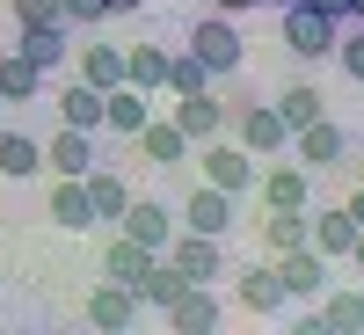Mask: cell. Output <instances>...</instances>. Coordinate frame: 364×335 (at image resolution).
<instances>
[{
  "instance_id": "27",
  "label": "cell",
  "mask_w": 364,
  "mask_h": 335,
  "mask_svg": "<svg viewBox=\"0 0 364 335\" xmlns=\"http://www.w3.org/2000/svg\"><path fill=\"white\" fill-rule=\"evenodd\" d=\"M80 80L87 87H117V80H124V51H117V44H87L80 51Z\"/></svg>"
},
{
  "instance_id": "9",
  "label": "cell",
  "mask_w": 364,
  "mask_h": 335,
  "mask_svg": "<svg viewBox=\"0 0 364 335\" xmlns=\"http://www.w3.org/2000/svg\"><path fill=\"white\" fill-rule=\"evenodd\" d=\"M117 226H124L139 248H154V255H161V248H168V233H175V211H168L161 197H132L124 211H117Z\"/></svg>"
},
{
  "instance_id": "32",
  "label": "cell",
  "mask_w": 364,
  "mask_h": 335,
  "mask_svg": "<svg viewBox=\"0 0 364 335\" xmlns=\"http://www.w3.org/2000/svg\"><path fill=\"white\" fill-rule=\"evenodd\" d=\"M66 22H109V0H58Z\"/></svg>"
},
{
  "instance_id": "38",
  "label": "cell",
  "mask_w": 364,
  "mask_h": 335,
  "mask_svg": "<svg viewBox=\"0 0 364 335\" xmlns=\"http://www.w3.org/2000/svg\"><path fill=\"white\" fill-rule=\"evenodd\" d=\"M277 8H284V0H277Z\"/></svg>"
},
{
  "instance_id": "18",
  "label": "cell",
  "mask_w": 364,
  "mask_h": 335,
  "mask_svg": "<svg viewBox=\"0 0 364 335\" xmlns=\"http://www.w3.org/2000/svg\"><path fill=\"white\" fill-rule=\"evenodd\" d=\"M66 29H73V22H29L15 51H22V58H29V66H37V73H51V66H58V58H66Z\"/></svg>"
},
{
  "instance_id": "26",
  "label": "cell",
  "mask_w": 364,
  "mask_h": 335,
  "mask_svg": "<svg viewBox=\"0 0 364 335\" xmlns=\"http://www.w3.org/2000/svg\"><path fill=\"white\" fill-rule=\"evenodd\" d=\"M37 168H44V146H37V139H22V132H0V175L15 182V175H37Z\"/></svg>"
},
{
  "instance_id": "16",
  "label": "cell",
  "mask_w": 364,
  "mask_h": 335,
  "mask_svg": "<svg viewBox=\"0 0 364 335\" xmlns=\"http://www.w3.org/2000/svg\"><path fill=\"white\" fill-rule=\"evenodd\" d=\"M233 292H240V307H248V314H277V307H284L277 270H269V262H240V270H233Z\"/></svg>"
},
{
  "instance_id": "34",
  "label": "cell",
  "mask_w": 364,
  "mask_h": 335,
  "mask_svg": "<svg viewBox=\"0 0 364 335\" xmlns=\"http://www.w3.org/2000/svg\"><path fill=\"white\" fill-rule=\"evenodd\" d=\"M306 8H321L328 22H350V15H364V0H306Z\"/></svg>"
},
{
  "instance_id": "28",
  "label": "cell",
  "mask_w": 364,
  "mask_h": 335,
  "mask_svg": "<svg viewBox=\"0 0 364 335\" xmlns=\"http://www.w3.org/2000/svg\"><path fill=\"white\" fill-rule=\"evenodd\" d=\"M277 117H284V132H299V124H314V117H328V95H321V87H284Z\"/></svg>"
},
{
  "instance_id": "3",
  "label": "cell",
  "mask_w": 364,
  "mask_h": 335,
  "mask_svg": "<svg viewBox=\"0 0 364 335\" xmlns=\"http://www.w3.org/2000/svg\"><path fill=\"white\" fill-rule=\"evenodd\" d=\"M226 124H240V146H248L255 161H269V154H284V146H291L277 102H233V110H226Z\"/></svg>"
},
{
  "instance_id": "23",
  "label": "cell",
  "mask_w": 364,
  "mask_h": 335,
  "mask_svg": "<svg viewBox=\"0 0 364 335\" xmlns=\"http://www.w3.org/2000/svg\"><path fill=\"white\" fill-rule=\"evenodd\" d=\"M37 95H44V73L29 66L22 51H8L0 58V102H37Z\"/></svg>"
},
{
  "instance_id": "6",
  "label": "cell",
  "mask_w": 364,
  "mask_h": 335,
  "mask_svg": "<svg viewBox=\"0 0 364 335\" xmlns=\"http://www.w3.org/2000/svg\"><path fill=\"white\" fill-rule=\"evenodd\" d=\"M233 219H240V197L211 190V182L182 197V226H190V233H211V240H226V233H233Z\"/></svg>"
},
{
  "instance_id": "11",
  "label": "cell",
  "mask_w": 364,
  "mask_h": 335,
  "mask_svg": "<svg viewBox=\"0 0 364 335\" xmlns=\"http://www.w3.org/2000/svg\"><path fill=\"white\" fill-rule=\"evenodd\" d=\"M299 168H343L350 161V132L343 124H328V117H314V124H299Z\"/></svg>"
},
{
  "instance_id": "13",
  "label": "cell",
  "mask_w": 364,
  "mask_h": 335,
  "mask_svg": "<svg viewBox=\"0 0 364 335\" xmlns=\"http://www.w3.org/2000/svg\"><path fill=\"white\" fill-rule=\"evenodd\" d=\"M161 314L175 321V335H211L219 328V299H211V285H182Z\"/></svg>"
},
{
  "instance_id": "29",
  "label": "cell",
  "mask_w": 364,
  "mask_h": 335,
  "mask_svg": "<svg viewBox=\"0 0 364 335\" xmlns=\"http://www.w3.org/2000/svg\"><path fill=\"white\" fill-rule=\"evenodd\" d=\"M328 335H364V292H336L328 299V314H321Z\"/></svg>"
},
{
  "instance_id": "12",
  "label": "cell",
  "mask_w": 364,
  "mask_h": 335,
  "mask_svg": "<svg viewBox=\"0 0 364 335\" xmlns=\"http://www.w3.org/2000/svg\"><path fill=\"white\" fill-rule=\"evenodd\" d=\"M87 321H95L102 335H124V328L139 321V292H132V285H109V277H102L95 292H87Z\"/></svg>"
},
{
  "instance_id": "17",
  "label": "cell",
  "mask_w": 364,
  "mask_h": 335,
  "mask_svg": "<svg viewBox=\"0 0 364 335\" xmlns=\"http://www.w3.org/2000/svg\"><path fill=\"white\" fill-rule=\"evenodd\" d=\"M132 146H139V154H146V161H161V168H175L182 154H190V139H182V132H175V117H146V124L132 132Z\"/></svg>"
},
{
  "instance_id": "19",
  "label": "cell",
  "mask_w": 364,
  "mask_h": 335,
  "mask_svg": "<svg viewBox=\"0 0 364 335\" xmlns=\"http://www.w3.org/2000/svg\"><path fill=\"white\" fill-rule=\"evenodd\" d=\"M44 168H51V175H87V168H95V146H87V132L58 124V139L44 146Z\"/></svg>"
},
{
  "instance_id": "2",
  "label": "cell",
  "mask_w": 364,
  "mask_h": 335,
  "mask_svg": "<svg viewBox=\"0 0 364 335\" xmlns=\"http://www.w3.org/2000/svg\"><path fill=\"white\" fill-rule=\"evenodd\" d=\"M182 51H190L211 80L240 73V29H233V15H204V22L190 29V44H182Z\"/></svg>"
},
{
  "instance_id": "24",
  "label": "cell",
  "mask_w": 364,
  "mask_h": 335,
  "mask_svg": "<svg viewBox=\"0 0 364 335\" xmlns=\"http://www.w3.org/2000/svg\"><path fill=\"white\" fill-rule=\"evenodd\" d=\"M161 73H168V51L161 44H132L124 51V80L139 87V95H161Z\"/></svg>"
},
{
  "instance_id": "4",
  "label": "cell",
  "mask_w": 364,
  "mask_h": 335,
  "mask_svg": "<svg viewBox=\"0 0 364 335\" xmlns=\"http://www.w3.org/2000/svg\"><path fill=\"white\" fill-rule=\"evenodd\" d=\"M204 182L211 190H226V197H248L255 190V154L248 146H226V139H204Z\"/></svg>"
},
{
  "instance_id": "22",
  "label": "cell",
  "mask_w": 364,
  "mask_h": 335,
  "mask_svg": "<svg viewBox=\"0 0 364 335\" xmlns=\"http://www.w3.org/2000/svg\"><path fill=\"white\" fill-rule=\"evenodd\" d=\"M146 262H154V248H139L132 233H117L109 248H102V277H109V285H139V277H146Z\"/></svg>"
},
{
  "instance_id": "8",
  "label": "cell",
  "mask_w": 364,
  "mask_h": 335,
  "mask_svg": "<svg viewBox=\"0 0 364 335\" xmlns=\"http://www.w3.org/2000/svg\"><path fill=\"white\" fill-rule=\"evenodd\" d=\"M161 255H168L190 285H211V277H219V240H211V233H190V226H182V233H168Z\"/></svg>"
},
{
  "instance_id": "30",
  "label": "cell",
  "mask_w": 364,
  "mask_h": 335,
  "mask_svg": "<svg viewBox=\"0 0 364 335\" xmlns=\"http://www.w3.org/2000/svg\"><path fill=\"white\" fill-rule=\"evenodd\" d=\"M161 87H168V95H197V87H211V73L197 66L190 51H182V58H168V73H161Z\"/></svg>"
},
{
  "instance_id": "25",
  "label": "cell",
  "mask_w": 364,
  "mask_h": 335,
  "mask_svg": "<svg viewBox=\"0 0 364 335\" xmlns=\"http://www.w3.org/2000/svg\"><path fill=\"white\" fill-rule=\"evenodd\" d=\"M58 117H66L73 132H95V124H102V87H87V80H73L66 95H58Z\"/></svg>"
},
{
  "instance_id": "37",
  "label": "cell",
  "mask_w": 364,
  "mask_h": 335,
  "mask_svg": "<svg viewBox=\"0 0 364 335\" xmlns=\"http://www.w3.org/2000/svg\"><path fill=\"white\" fill-rule=\"evenodd\" d=\"M0 132H8V117H0Z\"/></svg>"
},
{
  "instance_id": "21",
  "label": "cell",
  "mask_w": 364,
  "mask_h": 335,
  "mask_svg": "<svg viewBox=\"0 0 364 335\" xmlns=\"http://www.w3.org/2000/svg\"><path fill=\"white\" fill-rule=\"evenodd\" d=\"M80 190H87V204H95V226H102V219H117V211L132 204V197H124V175H117V168H102V161L80 175Z\"/></svg>"
},
{
  "instance_id": "36",
  "label": "cell",
  "mask_w": 364,
  "mask_h": 335,
  "mask_svg": "<svg viewBox=\"0 0 364 335\" xmlns=\"http://www.w3.org/2000/svg\"><path fill=\"white\" fill-rule=\"evenodd\" d=\"M132 8H139V0H109V15H132Z\"/></svg>"
},
{
  "instance_id": "31",
  "label": "cell",
  "mask_w": 364,
  "mask_h": 335,
  "mask_svg": "<svg viewBox=\"0 0 364 335\" xmlns=\"http://www.w3.org/2000/svg\"><path fill=\"white\" fill-rule=\"evenodd\" d=\"M328 51L343 58V73H350V80H364V15H357V29H350V37L336 29V44H328Z\"/></svg>"
},
{
  "instance_id": "33",
  "label": "cell",
  "mask_w": 364,
  "mask_h": 335,
  "mask_svg": "<svg viewBox=\"0 0 364 335\" xmlns=\"http://www.w3.org/2000/svg\"><path fill=\"white\" fill-rule=\"evenodd\" d=\"M15 22L29 29V22H66V15H58V0H15Z\"/></svg>"
},
{
  "instance_id": "5",
  "label": "cell",
  "mask_w": 364,
  "mask_h": 335,
  "mask_svg": "<svg viewBox=\"0 0 364 335\" xmlns=\"http://www.w3.org/2000/svg\"><path fill=\"white\" fill-rule=\"evenodd\" d=\"M277 292L284 299H314V292H328V255H314L306 240H299V248H277Z\"/></svg>"
},
{
  "instance_id": "14",
  "label": "cell",
  "mask_w": 364,
  "mask_h": 335,
  "mask_svg": "<svg viewBox=\"0 0 364 335\" xmlns=\"http://www.w3.org/2000/svg\"><path fill=\"white\" fill-rule=\"evenodd\" d=\"M255 190H262V204H299V211H306V197H314V168L277 161V168H262V175H255Z\"/></svg>"
},
{
  "instance_id": "15",
  "label": "cell",
  "mask_w": 364,
  "mask_h": 335,
  "mask_svg": "<svg viewBox=\"0 0 364 335\" xmlns=\"http://www.w3.org/2000/svg\"><path fill=\"white\" fill-rule=\"evenodd\" d=\"M146 102H154V95H139L132 80H117V87H102V124H109L117 139H132V132L146 124V117H154Z\"/></svg>"
},
{
  "instance_id": "7",
  "label": "cell",
  "mask_w": 364,
  "mask_h": 335,
  "mask_svg": "<svg viewBox=\"0 0 364 335\" xmlns=\"http://www.w3.org/2000/svg\"><path fill=\"white\" fill-rule=\"evenodd\" d=\"M336 29H343V22H328L321 8H306V0H284V44H291L299 58H321L328 44H336Z\"/></svg>"
},
{
  "instance_id": "35",
  "label": "cell",
  "mask_w": 364,
  "mask_h": 335,
  "mask_svg": "<svg viewBox=\"0 0 364 335\" xmlns=\"http://www.w3.org/2000/svg\"><path fill=\"white\" fill-rule=\"evenodd\" d=\"M211 8H219V15H248L255 0H211Z\"/></svg>"
},
{
  "instance_id": "10",
  "label": "cell",
  "mask_w": 364,
  "mask_h": 335,
  "mask_svg": "<svg viewBox=\"0 0 364 335\" xmlns=\"http://www.w3.org/2000/svg\"><path fill=\"white\" fill-rule=\"evenodd\" d=\"M175 132L190 139V146L219 139V132H226V102L211 95V87H197V95H175Z\"/></svg>"
},
{
  "instance_id": "1",
  "label": "cell",
  "mask_w": 364,
  "mask_h": 335,
  "mask_svg": "<svg viewBox=\"0 0 364 335\" xmlns=\"http://www.w3.org/2000/svg\"><path fill=\"white\" fill-rule=\"evenodd\" d=\"M306 248L314 255H364V190H357V204L314 211L306 219Z\"/></svg>"
},
{
  "instance_id": "20",
  "label": "cell",
  "mask_w": 364,
  "mask_h": 335,
  "mask_svg": "<svg viewBox=\"0 0 364 335\" xmlns=\"http://www.w3.org/2000/svg\"><path fill=\"white\" fill-rule=\"evenodd\" d=\"M51 219L66 226V233H87V226H95V204H87L80 175H58V190H51Z\"/></svg>"
}]
</instances>
